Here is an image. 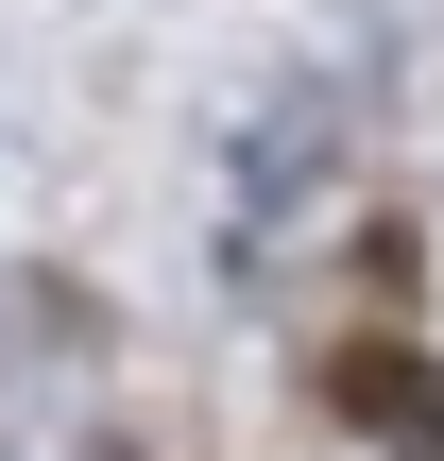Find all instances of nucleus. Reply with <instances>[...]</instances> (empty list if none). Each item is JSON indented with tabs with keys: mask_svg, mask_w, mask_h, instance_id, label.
<instances>
[{
	"mask_svg": "<svg viewBox=\"0 0 444 461\" xmlns=\"http://www.w3.org/2000/svg\"><path fill=\"white\" fill-rule=\"evenodd\" d=\"M342 411H359L394 461H444V376L411 359V342H359V359H342Z\"/></svg>",
	"mask_w": 444,
	"mask_h": 461,
	"instance_id": "obj_1",
	"label": "nucleus"
}]
</instances>
